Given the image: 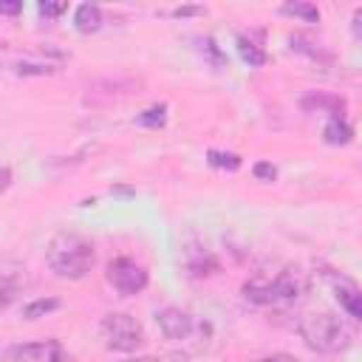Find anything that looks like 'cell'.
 Instances as JSON below:
<instances>
[{
	"label": "cell",
	"instance_id": "1",
	"mask_svg": "<svg viewBox=\"0 0 362 362\" xmlns=\"http://www.w3.org/2000/svg\"><path fill=\"white\" fill-rule=\"evenodd\" d=\"M308 274L297 266H283L274 274H255L243 283V297L255 305H294L308 294Z\"/></svg>",
	"mask_w": 362,
	"mask_h": 362
},
{
	"label": "cell",
	"instance_id": "2",
	"mask_svg": "<svg viewBox=\"0 0 362 362\" xmlns=\"http://www.w3.org/2000/svg\"><path fill=\"white\" fill-rule=\"evenodd\" d=\"M45 263L62 280H82L96 266V249L85 235L59 232L45 249Z\"/></svg>",
	"mask_w": 362,
	"mask_h": 362
},
{
	"label": "cell",
	"instance_id": "3",
	"mask_svg": "<svg viewBox=\"0 0 362 362\" xmlns=\"http://www.w3.org/2000/svg\"><path fill=\"white\" fill-rule=\"evenodd\" d=\"M297 331L303 342L317 354H342L354 337L348 322L334 311H305L297 320Z\"/></svg>",
	"mask_w": 362,
	"mask_h": 362
},
{
	"label": "cell",
	"instance_id": "4",
	"mask_svg": "<svg viewBox=\"0 0 362 362\" xmlns=\"http://www.w3.org/2000/svg\"><path fill=\"white\" fill-rule=\"evenodd\" d=\"M99 331H102V339H105V345L110 351L127 354V351H136L139 345H144V328H141V322L136 317L124 314V311L105 314Z\"/></svg>",
	"mask_w": 362,
	"mask_h": 362
},
{
	"label": "cell",
	"instance_id": "5",
	"mask_svg": "<svg viewBox=\"0 0 362 362\" xmlns=\"http://www.w3.org/2000/svg\"><path fill=\"white\" fill-rule=\"evenodd\" d=\"M107 283L119 291V294H139V291H144V286H147V272L136 263V260H130V257H116V260H110L107 263Z\"/></svg>",
	"mask_w": 362,
	"mask_h": 362
},
{
	"label": "cell",
	"instance_id": "6",
	"mask_svg": "<svg viewBox=\"0 0 362 362\" xmlns=\"http://www.w3.org/2000/svg\"><path fill=\"white\" fill-rule=\"evenodd\" d=\"M8 359L14 362H71V354L62 348L59 339H42V342H25L8 348Z\"/></svg>",
	"mask_w": 362,
	"mask_h": 362
},
{
	"label": "cell",
	"instance_id": "7",
	"mask_svg": "<svg viewBox=\"0 0 362 362\" xmlns=\"http://www.w3.org/2000/svg\"><path fill=\"white\" fill-rule=\"evenodd\" d=\"M156 322H158V328H161V334L167 339H187L195 331V317L181 311V308H173V305L161 308L156 314Z\"/></svg>",
	"mask_w": 362,
	"mask_h": 362
},
{
	"label": "cell",
	"instance_id": "8",
	"mask_svg": "<svg viewBox=\"0 0 362 362\" xmlns=\"http://www.w3.org/2000/svg\"><path fill=\"white\" fill-rule=\"evenodd\" d=\"M331 283H334V291H337V300H339L342 311L351 314V317H356V320H362V288L354 280L342 277V274L339 277L331 274Z\"/></svg>",
	"mask_w": 362,
	"mask_h": 362
},
{
	"label": "cell",
	"instance_id": "9",
	"mask_svg": "<svg viewBox=\"0 0 362 362\" xmlns=\"http://www.w3.org/2000/svg\"><path fill=\"white\" fill-rule=\"evenodd\" d=\"M74 28L82 31V34H93L102 28V8L93 6V3H82L76 6L74 11Z\"/></svg>",
	"mask_w": 362,
	"mask_h": 362
},
{
	"label": "cell",
	"instance_id": "10",
	"mask_svg": "<svg viewBox=\"0 0 362 362\" xmlns=\"http://www.w3.org/2000/svg\"><path fill=\"white\" fill-rule=\"evenodd\" d=\"M322 136H325V141H328V144H348V141H351V136H354V130H351V124H348V122H342L339 116H331V122L325 124Z\"/></svg>",
	"mask_w": 362,
	"mask_h": 362
},
{
	"label": "cell",
	"instance_id": "11",
	"mask_svg": "<svg viewBox=\"0 0 362 362\" xmlns=\"http://www.w3.org/2000/svg\"><path fill=\"white\" fill-rule=\"evenodd\" d=\"M238 51H240V57H243L249 65H263V62H266V51H263L252 37H246V34H238Z\"/></svg>",
	"mask_w": 362,
	"mask_h": 362
},
{
	"label": "cell",
	"instance_id": "12",
	"mask_svg": "<svg viewBox=\"0 0 362 362\" xmlns=\"http://www.w3.org/2000/svg\"><path fill=\"white\" fill-rule=\"evenodd\" d=\"M57 308H59V300H57V297L34 300V303L23 305V317H25V320H37V317H45V314H51V311H57Z\"/></svg>",
	"mask_w": 362,
	"mask_h": 362
},
{
	"label": "cell",
	"instance_id": "13",
	"mask_svg": "<svg viewBox=\"0 0 362 362\" xmlns=\"http://www.w3.org/2000/svg\"><path fill=\"white\" fill-rule=\"evenodd\" d=\"M164 122H167V105H153L136 116V124H141V127H161Z\"/></svg>",
	"mask_w": 362,
	"mask_h": 362
},
{
	"label": "cell",
	"instance_id": "14",
	"mask_svg": "<svg viewBox=\"0 0 362 362\" xmlns=\"http://www.w3.org/2000/svg\"><path fill=\"white\" fill-rule=\"evenodd\" d=\"M283 14H294V17H303L305 23H317V20H320V11H317V6H311V3H286V6H283Z\"/></svg>",
	"mask_w": 362,
	"mask_h": 362
},
{
	"label": "cell",
	"instance_id": "15",
	"mask_svg": "<svg viewBox=\"0 0 362 362\" xmlns=\"http://www.w3.org/2000/svg\"><path fill=\"white\" fill-rule=\"evenodd\" d=\"M14 272H20V266H14V263H3V305H8V303L14 300V291H17Z\"/></svg>",
	"mask_w": 362,
	"mask_h": 362
},
{
	"label": "cell",
	"instance_id": "16",
	"mask_svg": "<svg viewBox=\"0 0 362 362\" xmlns=\"http://www.w3.org/2000/svg\"><path fill=\"white\" fill-rule=\"evenodd\" d=\"M206 161L212 167H221V170H238L240 167V158L235 153H221V150H209L206 153Z\"/></svg>",
	"mask_w": 362,
	"mask_h": 362
},
{
	"label": "cell",
	"instance_id": "17",
	"mask_svg": "<svg viewBox=\"0 0 362 362\" xmlns=\"http://www.w3.org/2000/svg\"><path fill=\"white\" fill-rule=\"evenodd\" d=\"M65 3H51V0H42L40 3V14L42 17H48V20H54V17H59V14H65Z\"/></svg>",
	"mask_w": 362,
	"mask_h": 362
},
{
	"label": "cell",
	"instance_id": "18",
	"mask_svg": "<svg viewBox=\"0 0 362 362\" xmlns=\"http://www.w3.org/2000/svg\"><path fill=\"white\" fill-rule=\"evenodd\" d=\"M351 31H354V37L356 40H362V6L354 11V17H351Z\"/></svg>",
	"mask_w": 362,
	"mask_h": 362
},
{
	"label": "cell",
	"instance_id": "19",
	"mask_svg": "<svg viewBox=\"0 0 362 362\" xmlns=\"http://www.w3.org/2000/svg\"><path fill=\"white\" fill-rule=\"evenodd\" d=\"M255 362H300V359L291 356V354H272V356H260V359H255Z\"/></svg>",
	"mask_w": 362,
	"mask_h": 362
},
{
	"label": "cell",
	"instance_id": "20",
	"mask_svg": "<svg viewBox=\"0 0 362 362\" xmlns=\"http://www.w3.org/2000/svg\"><path fill=\"white\" fill-rule=\"evenodd\" d=\"M255 175L272 181V178H274V167H272V164H257V167H255Z\"/></svg>",
	"mask_w": 362,
	"mask_h": 362
},
{
	"label": "cell",
	"instance_id": "21",
	"mask_svg": "<svg viewBox=\"0 0 362 362\" xmlns=\"http://www.w3.org/2000/svg\"><path fill=\"white\" fill-rule=\"evenodd\" d=\"M198 11H201L198 6H184V8H175L173 14H175V17H189V14H198Z\"/></svg>",
	"mask_w": 362,
	"mask_h": 362
},
{
	"label": "cell",
	"instance_id": "22",
	"mask_svg": "<svg viewBox=\"0 0 362 362\" xmlns=\"http://www.w3.org/2000/svg\"><path fill=\"white\" fill-rule=\"evenodd\" d=\"M0 11H3V14H17V11H20V3H3Z\"/></svg>",
	"mask_w": 362,
	"mask_h": 362
},
{
	"label": "cell",
	"instance_id": "23",
	"mask_svg": "<svg viewBox=\"0 0 362 362\" xmlns=\"http://www.w3.org/2000/svg\"><path fill=\"white\" fill-rule=\"evenodd\" d=\"M122 362H158V359H153V356H136V359H122Z\"/></svg>",
	"mask_w": 362,
	"mask_h": 362
},
{
	"label": "cell",
	"instance_id": "24",
	"mask_svg": "<svg viewBox=\"0 0 362 362\" xmlns=\"http://www.w3.org/2000/svg\"><path fill=\"white\" fill-rule=\"evenodd\" d=\"M164 362H184V359H164Z\"/></svg>",
	"mask_w": 362,
	"mask_h": 362
}]
</instances>
